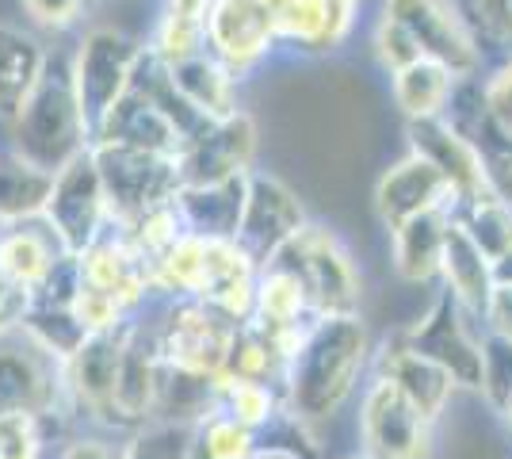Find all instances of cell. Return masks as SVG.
I'll return each instance as SVG.
<instances>
[{
    "mask_svg": "<svg viewBox=\"0 0 512 459\" xmlns=\"http://www.w3.org/2000/svg\"><path fill=\"white\" fill-rule=\"evenodd\" d=\"M371 333L360 314L314 318L299 352L283 368V406L302 425H318L341 414V406L356 394L363 372H371Z\"/></svg>",
    "mask_w": 512,
    "mask_h": 459,
    "instance_id": "cell-1",
    "label": "cell"
},
{
    "mask_svg": "<svg viewBox=\"0 0 512 459\" xmlns=\"http://www.w3.org/2000/svg\"><path fill=\"white\" fill-rule=\"evenodd\" d=\"M8 150L54 176L69 161L92 150V134L85 127L77 92H73L69 62L62 58L46 62L39 85L31 88L23 108L8 119Z\"/></svg>",
    "mask_w": 512,
    "mask_h": 459,
    "instance_id": "cell-2",
    "label": "cell"
},
{
    "mask_svg": "<svg viewBox=\"0 0 512 459\" xmlns=\"http://www.w3.org/2000/svg\"><path fill=\"white\" fill-rule=\"evenodd\" d=\"M157 345L165 368L214 383L230 364L237 322L203 299H161L157 310Z\"/></svg>",
    "mask_w": 512,
    "mask_h": 459,
    "instance_id": "cell-3",
    "label": "cell"
},
{
    "mask_svg": "<svg viewBox=\"0 0 512 459\" xmlns=\"http://www.w3.org/2000/svg\"><path fill=\"white\" fill-rule=\"evenodd\" d=\"M142 62H146V43L119 27H92L81 35V43L69 58V77H73V92H77V104H81L92 138H96V127L107 119V111L130 92Z\"/></svg>",
    "mask_w": 512,
    "mask_h": 459,
    "instance_id": "cell-4",
    "label": "cell"
},
{
    "mask_svg": "<svg viewBox=\"0 0 512 459\" xmlns=\"http://www.w3.org/2000/svg\"><path fill=\"white\" fill-rule=\"evenodd\" d=\"M92 161L104 184L107 215L111 226L123 230L142 215L165 207L180 192V161L165 153L130 150V146H111V142H92Z\"/></svg>",
    "mask_w": 512,
    "mask_h": 459,
    "instance_id": "cell-5",
    "label": "cell"
},
{
    "mask_svg": "<svg viewBox=\"0 0 512 459\" xmlns=\"http://www.w3.org/2000/svg\"><path fill=\"white\" fill-rule=\"evenodd\" d=\"M398 337L413 352H421L432 364H440L459 383V391H482V375H486V333H482V322L455 295H448L444 287L436 291L432 306L413 326L398 329Z\"/></svg>",
    "mask_w": 512,
    "mask_h": 459,
    "instance_id": "cell-6",
    "label": "cell"
},
{
    "mask_svg": "<svg viewBox=\"0 0 512 459\" xmlns=\"http://www.w3.org/2000/svg\"><path fill=\"white\" fill-rule=\"evenodd\" d=\"M272 264H283V268H291L299 276L318 318L360 314V268H356L352 253L344 249V241L329 226L306 222L299 230V238L291 241Z\"/></svg>",
    "mask_w": 512,
    "mask_h": 459,
    "instance_id": "cell-7",
    "label": "cell"
},
{
    "mask_svg": "<svg viewBox=\"0 0 512 459\" xmlns=\"http://www.w3.org/2000/svg\"><path fill=\"white\" fill-rule=\"evenodd\" d=\"M0 414H39L43 421L69 417L62 360L23 329L0 333Z\"/></svg>",
    "mask_w": 512,
    "mask_h": 459,
    "instance_id": "cell-8",
    "label": "cell"
},
{
    "mask_svg": "<svg viewBox=\"0 0 512 459\" xmlns=\"http://www.w3.org/2000/svg\"><path fill=\"white\" fill-rule=\"evenodd\" d=\"M363 459H432L436 456V425L425 421L406 394L386 379L371 375L363 383L360 414H356Z\"/></svg>",
    "mask_w": 512,
    "mask_h": 459,
    "instance_id": "cell-9",
    "label": "cell"
},
{
    "mask_svg": "<svg viewBox=\"0 0 512 459\" xmlns=\"http://www.w3.org/2000/svg\"><path fill=\"white\" fill-rule=\"evenodd\" d=\"M383 16L406 27L409 39L421 50V58L451 69L463 85L478 81L486 50L478 46L474 31L467 27V20L459 16V8L451 0H386Z\"/></svg>",
    "mask_w": 512,
    "mask_h": 459,
    "instance_id": "cell-10",
    "label": "cell"
},
{
    "mask_svg": "<svg viewBox=\"0 0 512 459\" xmlns=\"http://www.w3.org/2000/svg\"><path fill=\"white\" fill-rule=\"evenodd\" d=\"M43 222L54 230V238L62 241L69 257H81L88 245H96L111 230L104 184H100L92 153H81L77 161H69L62 173L54 176Z\"/></svg>",
    "mask_w": 512,
    "mask_h": 459,
    "instance_id": "cell-11",
    "label": "cell"
},
{
    "mask_svg": "<svg viewBox=\"0 0 512 459\" xmlns=\"http://www.w3.org/2000/svg\"><path fill=\"white\" fill-rule=\"evenodd\" d=\"M127 326L85 337V345L62 364L69 417L85 421L100 433H115V379H119Z\"/></svg>",
    "mask_w": 512,
    "mask_h": 459,
    "instance_id": "cell-12",
    "label": "cell"
},
{
    "mask_svg": "<svg viewBox=\"0 0 512 459\" xmlns=\"http://www.w3.org/2000/svg\"><path fill=\"white\" fill-rule=\"evenodd\" d=\"M306 211H302L299 196L272 173H249L245 184V207H241V222H237L234 241L249 253L256 268H268L279 253L299 238L306 226Z\"/></svg>",
    "mask_w": 512,
    "mask_h": 459,
    "instance_id": "cell-13",
    "label": "cell"
},
{
    "mask_svg": "<svg viewBox=\"0 0 512 459\" xmlns=\"http://www.w3.org/2000/svg\"><path fill=\"white\" fill-rule=\"evenodd\" d=\"M161 383H165V356L157 345V322L142 310L130 318L123 341V360L115 379V433H134L157 421Z\"/></svg>",
    "mask_w": 512,
    "mask_h": 459,
    "instance_id": "cell-14",
    "label": "cell"
},
{
    "mask_svg": "<svg viewBox=\"0 0 512 459\" xmlns=\"http://www.w3.org/2000/svg\"><path fill=\"white\" fill-rule=\"evenodd\" d=\"M203 39L234 77L256 69L279 46L264 0H211L203 16Z\"/></svg>",
    "mask_w": 512,
    "mask_h": 459,
    "instance_id": "cell-15",
    "label": "cell"
},
{
    "mask_svg": "<svg viewBox=\"0 0 512 459\" xmlns=\"http://www.w3.org/2000/svg\"><path fill=\"white\" fill-rule=\"evenodd\" d=\"M180 188L184 184H222L253 173L256 123L249 111H234L218 123H207L180 150Z\"/></svg>",
    "mask_w": 512,
    "mask_h": 459,
    "instance_id": "cell-16",
    "label": "cell"
},
{
    "mask_svg": "<svg viewBox=\"0 0 512 459\" xmlns=\"http://www.w3.org/2000/svg\"><path fill=\"white\" fill-rule=\"evenodd\" d=\"M409 153L425 157L436 173L444 176L455 192V203H467V199L490 192V176H486V161L482 150L470 142V134L440 115V119H421V123H406Z\"/></svg>",
    "mask_w": 512,
    "mask_h": 459,
    "instance_id": "cell-17",
    "label": "cell"
},
{
    "mask_svg": "<svg viewBox=\"0 0 512 459\" xmlns=\"http://www.w3.org/2000/svg\"><path fill=\"white\" fill-rule=\"evenodd\" d=\"M77 280L92 291L111 295L115 303L127 306L130 314H142L150 303H157L150 261L115 226L77 257Z\"/></svg>",
    "mask_w": 512,
    "mask_h": 459,
    "instance_id": "cell-18",
    "label": "cell"
},
{
    "mask_svg": "<svg viewBox=\"0 0 512 459\" xmlns=\"http://www.w3.org/2000/svg\"><path fill=\"white\" fill-rule=\"evenodd\" d=\"M451 207H455L451 184L417 153L398 157L375 184V215L390 234L409 219H421L428 211H451Z\"/></svg>",
    "mask_w": 512,
    "mask_h": 459,
    "instance_id": "cell-19",
    "label": "cell"
},
{
    "mask_svg": "<svg viewBox=\"0 0 512 459\" xmlns=\"http://www.w3.org/2000/svg\"><path fill=\"white\" fill-rule=\"evenodd\" d=\"M371 375H379L390 387H398V391L406 394L409 406L425 417V421H432V425L448 414L451 398L459 394V383L440 364H432L428 356L409 349L398 333L386 337L383 345L375 349V356H371Z\"/></svg>",
    "mask_w": 512,
    "mask_h": 459,
    "instance_id": "cell-20",
    "label": "cell"
},
{
    "mask_svg": "<svg viewBox=\"0 0 512 459\" xmlns=\"http://www.w3.org/2000/svg\"><path fill=\"white\" fill-rule=\"evenodd\" d=\"M279 43H291L310 54H329L348 43L360 0H264Z\"/></svg>",
    "mask_w": 512,
    "mask_h": 459,
    "instance_id": "cell-21",
    "label": "cell"
},
{
    "mask_svg": "<svg viewBox=\"0 0 512 459\" xmlns=\"http://www.w3.org/2000/svg\"><path fill=\"white\" fill-rule=\"evenodd\" d=\"M92 142H111V146H130V150H146V153H165V157H180L184 150V134L176 131L169 115L161 111V104L153 100L146 88L134 85L130 92L107 111V119L96 127Z\"/></svg>",
    "mask_w": 512,
    "mask_h": 459,
    "instance_id": "cell-22",
    "label": "cell"
},
{
    "mask_svg": "<svg viewBox=\"0 0 512 459\" xmlns=\"http://www.w3.org/2000/svg\"><path fill=\"white\" fill-rule=\"evenodd\" d=\"M65 261H69V253L43 219L0 226V268L31 299L62 272Z\"/></svg>",
    "mask_w": 512,
    "mask_h": 459,
    "instance_id": "cell-23",
    "label": "cell"
},
{
    "mask_svg": "<svg viewBox=\"0 0 512 459\" xmlns=\"http://www.w3.org/2000/svg\"><path fill=\"white\" fill-rule=\"evenodd\" d=\"M165 73H169L172 88L184 96V104L199 111L207 123H218V119L241 111L237 108V77L214 58L211 50H199L184 62H172V66H165Z\"/></svg>",
    "mask_w": 512,
    "mask_h": 459,
    "instance_id": "cell-24",
    "label": "cell"
},
{
    "mask_svg": "<svg viewBox=\"0 0 512 459\" xmlns=\"http://www.w3.org/2000/svg\"><path fill=\"white\" fill-rule=\"evenodd\" d=\"M245 184L249 176L222 180V184H184L176 192V211L188 234L199 238H230L234 241L241 207H245Z\"/></svg>",
    "mask_w": 512,
    "mask_h": 459,
    "instance_id": "cell-25",
    "label": "cell"
},
{
    "mask_svg": "<svg viewBox=\"0 0 512 459\" xmlns=\"http://www.w3.org/2000/svg\"><path fill=\"white\" fill-rule=\"evenodd\" d=\"M451 230V211H428L421 219H409L390 234V264L398 280L406 284H432L440 280L444 241Z\"/></svg>",
    "mask_w": 512,
    "mask_h": 459,
    "instance_id": "cell-26",
    "label": "cell"
},
{
    "mask_svg": "<svg viewBox=\"0 0 512 459\" xmlns=\"http://www.w3.org/2000/svg\"><path fill=\"white\" fill-rule=\"evenodd\" d=\"M314 318L318 314L310 306V295H306V287L291 268L268 264V268L256 272V299L253 318H249L256 329L279 337V333H291V329H306Z\"/></svg>",
    "mask_w": 512,
    "mask_h": 459,
    "instance_id": "cell-27",
    "label": "cell"
},
{
    "mask_svg": "<svg viewBox=\"0 0 512 459\" xmlns=\"http://www.w3.org/2000/svg\"><path fill=\"white\" fill-rule=\"evenodd\" d=\"M493 261L467 238V230L451 219L448 241H444V261H440V284L448 295H455L474 318H482V306L493 291Z\"/></svg>",
    "mask_w": 512,
    "mask_h": 459,
    "instance_id": "cell-28",
    "label": "cell"
},
{
    "mask_svg": "<svg viewBox=\"0 0 512 459\" xmlns=\"http://www.w3.org/2000/svg\"><path fill=\"white\" fill-rule=\"evenodd\" d=\"M46 62L50 54L31 31H23L16 23H0V119L4 123L23 108L31 88L39 85Z\"/></svg>",
    "mask_w": 512,
    "mask_h": 459,
    "instance_id": "cell-29",
    "label": "cell"
},
{
    "mask_svg": "<svg viewBox=\"0 0 512 459\" xmlns=\"http://www.w3.org/2000/svg\"><path fill=\"white\" fill-rule=\"evenodd\" d=\"M459 77L444 69L440 62H413V66L390 73V96L398 111L406 115V123H421V119H440L448 115L451 100L459 96Z\"/></svg>",
    "mask_w": 512,
    "mask_h": 459,
    "instance_id": "cell-30",
    "label": "cell"
},
{
    "mask_svg": "<svg viewBox=\"0 0 512 459\" xmlns=\"http://www.w3.org/2000/svg\"><path fill=\"white\" fill-rule=\"evenodd\" d=\"M54 173L23 161L12 150H0V226L43 219Z\"/></svg>",
    "mask_w": 512,
    "mask_h": 459,
    "instance_id": "cell-31",
    "label": "cell"
},
{
    "mask_svg": "<svg viewBox=\"0 0 512 459\" xmlns=\"http://www.w3.org/2000/svg\"><path fill=\"white\" fill-rule=\"evenodd\" d=\"M451 219L467 230V238L490 257L493 268L512 257V207L493 188L467 203H455Z\"/></svg>",
    "mask_w": 512,
    "mask_h": 459,
    "instance_id": "cell-32",
    "label": "cell"
},
{
    "mask_svg": "<svg viewBox=\"0 0 512 459\" xmlns=\"http://www.w3.org/2000/svg\"><path fill=\"white\" fill-rule=\"evenodd\" d=\"M214 402H218L222 414H230L245 429H253L256 437L268 433L279 417L287 414L279 387L253 383V379H234V375H218L214 379Z\"/></svg>",
    "mask_w": 512,
    "mask_h": 459,
    "instance_id": "cell-33",
    "label": "cell"
},
{
    "mask_svg": "<svg viewBox=\"0 0 512 459\" xmlns=\"http://www.w3.org/2000/svg\"><path fill=\"white\" fill-rule=\"evenodd\" d=\"M283 368H287V360H283V352H279L276 341H272L264 329H256L253 322H245V326L237 329L234 349H230V364H226L222 375L279 387V383H283Z\"/></svg>",
    "mask_w": 512,
    "mask_h": 459,
    "instance_id": "cell-34",
    "label": "cell"
},
{
    "mask_svg": "<svg viewBox=\"0 0 512 459\" xmlns=\"http://www.w3.org/2000/svg\"><path fill=\"white\" fill-rule=\"evenodd\" d=\"M260 437L230 414L214 410L195 425V459H253Z\"/></svg>",
    "mask_w": 512,
    "mask_h": 459,
    "instance_id": "cell-35",
    "label": "cell"
},
{
    "mask_svg": "<svg viewBox=\"0 0 512 459\" xmlns=\"http://www.w3.org/2000/svg\"><path fill=\"white\" fill-rule=\"evenodd\" d=\"M123 459H195V425L150 421V425L127 433Z\"/></svg>",
    "mask_w": 512,
    "mask_h": 459,
    "instance_id": "cell-36",
    "label": "cell"
},
{
    "mask_svg": "<svg viewBox=\"0 0 512 459\" xmlns=\"http://www.w3.org/2000/svg\"><path fill=\"white\" fill-rule=\"evenodd\" d=\"M119 234H123V238H127L153 268V261H161L172 245L180 241V234H188V230H184L180 211H176V199H172V203H165V207H157V211H150V215H142L138 222L123 226Z\"/></svg>",
    "mask_w": 512,
    "mask_h": 459,
    "instance_id": "cell-37",
    "label": "cell"
},
{
    "mask_svg": "<svg viewBox=\"0 0 512 459\" xmlns=\"http://www.w3.org/2000/svg\"><path fill=\"white\" fill-rule=\"evenodd\" d=\"M157 62H184L199 50H207V39H203V20H192V16H180V12H161V20L153 27V39L146 43Z\"/></svg>",
    "mask_w": 512,
    "mask_h": 459,
    "instance_id": "cell-38",
    "label": "cell"
},
{
    "mask_svg": "<svg viewBox=\"0 0 512 459\" xmlns=\"http://www.w3.org/2000/svg\"><path fill=\"white\" fill-rule=\"evenodd\" d=\"M482 50L512 54V0H451Z\"/></svg>",
    "mask_w": 512,
    "mask_h": 459,
    "instance_id": "cell-39",
    "label": "cell"
},
{
    "mask_svg": "<svg viewBox=\"0 0 512 459\" xmlns=\"http://www.w3.org/2000/svg\"><path fill=\"white\" fill-rule=\"evenodd\" d=\"M46 429L39 414H0V459H46Z\"/></svg>",
    "mask_w": 512,
    "mask_h": 459,
    "instance_id": "cell-40",
    "label": "cell"
},
{
    "mask_svg": "<svg viewBox=\"0 0 512 459\" xmlns=\"http://www.w3.org/2000/svg\"><path fill=\"white\" fill-rule=\"evenodd\" d=\"M478 104L486 111L497 131L512 142V54H505L497 66L478 81Z\"/></svg>",
    "mask_w": 512,
    "mask_h": 459,
    "instance_id": "cell-41",
    "label": "cell"
},
{
    "mask_svg": "<svg viewBox=\"0 0 512 459\" xmlns=\"http://www.w3.org/2000/svg\"><path fill=\"white\" fill-rule=\"evenodd\" d=\"M482 398L501 414L512 398V345L486 337V375H482Z\"/></svg>",
    "mask_w": 512,
    "mask_h": 459,
    "instance_id": "cell-42",
    "label": "cell"
},
{
    "mask_svg": "<svg viewBox=\"0 0 512 459\" xmlns=\"http://www.w3.org/2000/svg\"><path fill=\"white\" fill-rule=\"evenodd\" d=\"M375 54H379L386 73H398V69L421 62V50L409 39V31L390 16H379V23H375Z\"/></svg>",
    "mask_w": 512,
    "mask_h": 459,
    "instance_id": "cell-43",
    "label": "cell"
},
{
    "mask_svg": "<svg viewBox=\"0 0 512 459\" xmlns=\"http://www.w3.org/2000/svg\"><path fill=\"white\" fill-rule=\"evenodd\" d=\"M23 16L35 23L39 31H69L73 23L85 16L88 0H20Z\"/></svg>",
    "mask_w": 512,
    "mask_h": 459,
    "instance_id": "cell-44",
    "label": "cell"
},
{
    "mask_svg": "<svg viewBox=\"0 0 512 459\" xmlns=\"http://www.w3.org/2000/svg\"><path fill=\"white\" fill-rule=\"evenodd\" d=\"M482 333L493 341H509L512 345V280H493V291L482 306Z\"/></svg>",
    "mask_w": 512,
    "mask_h": 459,
    "instance_id": "cell-45",
    "label": "cell"
},
{
    "mask_svg": "<svg viewBox=\"0 0 512 459\" xmlns=\"http://www.w3.org/2000/svg\"><path fill=\"white\" fill-rule=\"evenodd\" d=\"M58 459H123V444H115L107 433H77L62 444Z\"/></svg>",
    "mask_w": 512,
    "mask_h": 459,
    "instance_id": "cell-46",
    "label": "cell"
},
{
    "mask_svg": "<svg viewBox=\"0 0 512 459\" xmlns=\"http://www.w3.org/2000/svg\"><path fill=\"white\" fill-rule=\"evenodd\" d=\"M27 310H31V295L20 291V287L4 276V268H0V333L20 329L23 318H27Z\"/></svg>",
    "mask_w": 512,
    "mask_h": 459,
    "instance_id": "cell-47",
    "label": "cell"
},
{
    "mask_svg": "<svg viewBox=\"0 0 512 459\" xmlns=\"http://www.w3.org/2000/svg\"><path fill=\"white\" fill-rule=\"evenodd\" d=\"M207 4H211V0H165V8H169V12L192 16V20H203V16H207Z\"/></svg>",
    "mask_w": 512,
    "mask_h": 459,
    "instance_id": "cell-48",
    "label": "cell"
},
{
    "mask_svg": "<svg viewBox=\"0 0 512 459\" xmlns=\"http://www.w3.org/2000/svg\"><path fill=\"white\" fill-rule=\"evenodd\" d=\"M253 459H306L302 452H291V448H276V444H260V452Z\"/></svg>",
    "mask_w": 512,
    "mask_h": 459,
    "instance_id": "cell-49",
    "label": "cell"
},
{
    "mask_svg": "<svg viewBox=\"0 0 512 459\" xmlns=\"http://www.w3.org/2000/svg\"><path fill=\"white\" fill-rule=\"evenodd\" d=\"M501 421H505V429L512 433V398L505 402V410H501Z\"/></svg>",
    "mask_w": 512,
    "mask_h": 459,
    "instance_id": "cell-50",
    "label": "cell"
},
{
    "mask_svg": "<svg viewBox=\"0 0 512 459\" xmlns=\"http://www.w3.org/2000/svg\"><path fill=\"white\" fill-rule=\"evenodd\" d=\"M348 459H363V456H360V452H356V456H348Z\"/></svg>",
    "mask_w": 512,
    "mask_h": 459,
    "instance_id": "cell-51",
    "label": "cell"
}]
</instances>
